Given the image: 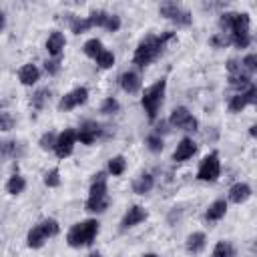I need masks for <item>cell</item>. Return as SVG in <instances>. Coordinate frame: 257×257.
<instances>
[{"label":"cell","mask_w":257,"mask_h":257,"mask_svg":"<svg viewBox=\"0 0 257 257\" xmlns=\"http://www.w3.org/2000/svg\"><path fill=\"white\" fill-rule=\"evenodd\" d=\"M225 213H227V201L219 199V201H213V203L207 207L205 219H207V221H219V219L225 217Z\"/></svg>","instance_id":"obj_20"},{"label":"cell","mask_w":257,"mask_h":257,"mask_svg":"<svg viewBox=\"0 0 257 257\" xmlns=\"http://www.w3.org/2000/svg\"><path fill=\"white\" fill-rule=\"evenodd\" d=\"M145 219H147V211H145L141 205H133V207H128V211L124 213V217H122V221H120V229L126 231V229H131V227L143 223Z\"/></svg>","instance_id":"obj_14"},{"label":"cell","mask_w":257,"mask_h":257,"mask_svg":"<svg viewBox=\"0 0 257 257\" xmlns=\"http://www.w3.org/2000/svg\"><path fill=\"white\" fill-rule=\"evenodd\" d=\"M86 100H88V90H86L84 86H78V88H74L72 92H68V94H64V96L60 98L58 108H60V110H72L74 106L84 104Z\"/></svg>","instance_id":"obj_11"},{"label":"cell","mask_w":257,"mask_h":257,"mask_svg":"<svg viewBox=\"0 0 257 257\" xmlns=\"http://www.w3.org/2000/svg\"><path fill=\"white\" fill-rule=\"evenodd\" d=\"M145 143H147V147H149V151H153V153H161L163 151V147H165V143H163V137H159V135H149L147 139H145Z\"/></svg>","instance_id":"obj_31"},{"label":"cell","mask_w":257,"mask_h":257,"mask_svg":"<svg viewBox=\"0 0 257 257\" xmlns=\"http://www.w3.org/2000/svg\"><path fill=\"white\" fill-rule=\"evenodd\" d=\"M46 241H48V235L44 233V229L40 227V223L28 231L26 243H28V247H30V249H40V247H42Z\"/></svg>","instance_id":"obj_19"},{"label":"cell","mask_w":257,"mask_h":257,"mask_svg":"<svg viewBox=\"0 0 257 257\" xmlns=\"http://www.w3.org/2000/svg\"><path fill=\"white\" fill-rule=\"evenodd\" d=\"M209 44H211V46H215V48H225V46L229 44V36H225V32L215 34V36L209 40Z\"/></svg>","instance_id":"obj_39"},{"label":"cell","mask_w":257,"mask_h":257,"mask_svg":"<svg viewBox=\"0 0 257 257\" xmlns=\"http://www.w3.org/2000/svg\"><path fill=\"white\" fill-rule=\"evenodd\" d=\"M98 235V221L86 219L80 223H74L70 231L66 233V243L70 247H88Z\"/></svg>","instance_id":"obj_3"},{"label":"cell","mask_w":257,"mask_h":257,"mask_svg":"<svg viewBox=\"0 0 257 257\" xmlns=\"http://www.w3.org/2000/svg\"><path fill=\"white\" fill-rule=\"evenodd\" d=\"M76 145V131L74 128H66L56 137V145H54V153L58 159H66L68 155H72Z\"/></svg>","instance_id":"obj_9"},{"label":"cell","mask_w":257,"mask_h":257,"mask_svg":"<svg viewBox=\"0 0 257 257\" xmlns=\"http://www.w3.org/2000/svg\"><path fill=\"white\" fill-rule=\"evenodd\" d=\"M100 135H102V128H100L98 122H94V120H84V122L80 124V128L76 131V141H80L82 145H92Z\"/></svg>","instance_id":"obj_12"},{"label":"cell","mask_w":257,"mask_h":257,"mask_svg":"<svg viewBox=\"0 0 257 257\" xmlns=\"http://www.w3.org/2000/svg\"><path fill=\"white\" fill-rule=\"evenodd\" d=\"M143 257H159V255H155V253H145Z\"/></svg>","instance_id":"obj_43"},{"label":"cell","mask_w":257,"mask_h":257,"mask_svg":"<svg viewBox=\"0 0 257 257\" xmlns=\"http://www.w3.org/2000/svg\"><path fill=\"white\" fill-rule=\"evenodd\" d=\"M90 257H100V255H90Z\"/></svg>","instance_id":"obj_44"},{"label":"cell","mask_w":257,"mask_h":257,"mask_svg":"<svg viewBox=\"0 0 257 257\" xmlns=\"http://www.w3.org/2000/svg\"><path fill=\"white\" fill-rule=\"evenodd\" d=\"M159 12H161V16H165L167 20H171V22H175V24H179V26H189V24L193 22L191 12L185 10V8H181V6L175 4V2H165V4H161Z\"/></svg>","instance_id":"obj_6"},{"label":"cell","mask_w":257,"mask_h":257,"mask_svg":"<svg viewBox=\"0 0 257 257\" xmlns=\"http://www.w3.org/2000/svg\"><path fill=\"white\" fill-rule=\"evenodd\" d=\"M48 98H50V90H48V88H40V90H36L34 96H32V106H34V108H42Z\"/></svg>","instance_id":"obj_30"},{"label":"cell","mask_w":257,"mask_h":257,"mask_svg":"<svg viewBox=\"0 0 257 257\" xmlns=\"http://www.w3.org/2000/svg\"><path fill=\"white\" fill-rule=\"evenodd\" d=\"M195 153H197V143H195L193 139L185 137V139L179 141V145H177V149H175V153H173V161H177V163L189 161Z\"/></svg>","instance_id":"obj_13"},{"label":"cell","mask_w":257,"mask_h":257,"mask_svg":"<svg viewBox=\"0 0 257 257\" xmlns=\"http://www.w3.org/2000/svg\"><path fill=\"white\" fill-rule=\"evenodd\" d=\"M4 28V14H2V10H0V30Z\"/></svg>","instance_id":"obj_42"},{"label":"cell","mask_w":257,"mask_h":257,"mask_svg":"<svg viewBox=\"0 0 257 257\" xmlns=\"http://www.w3.org/2000/svg\"><path fill=\"white\" fill-rule=\"evenodd\" d=\"M116 110H118V100L112 98V96L104 98V102H102V106H100V112H102V114H114Z\"/></svg>","instance_id":"obj_35"},{"label":"cell","mask_w":257,"mask_h":257,"mask_svg":"<svg viewBox=\"0 0 257 257\" xmlns=\"http://www.w3.org/2000/svg\"><path fill=\"white\" fill-rule=\"evenodd\" d=\"M239 68H243V70H245V74H249V76H251V72L257 68V56H255V54H247V56L241 60Z\"/></svg>","instance_id":"obj_34"},{"label":"cell","mask_w":257,"mask_h":257,"mask_svg":"<svg viewBox=\"0 0 257 257\" xmlns=\"http://www.w3.org/2000/svg\"><path fill=\"white\" fill-rule=\"evenodd\" d=\"M44 70L52 76V74H56L58 70H60V58H50V60H46L44 62Z\"/></svg>","instance_id":"obj_40"},{"label":"cell","mask_w":257,"mask_h":257,"mask_svg":"<svg viewBox=\"0 0 257 257\" xmlns=\"http://www.w3.org/2000/svg\"><path fill=\"white\" fill-rule=\"evenodd\" d=\"M205 233H201V231H197V233H191L189 237H187V241H185V247H187V251L189 253H193V255H197V253H201L203 251V247H205Z\"/></svg>","instance_id":"obj_21"},{"label":"cell","mask_w":257,"mask_h":257,"mask_svg":"<svg viewBox=\"0 0 257 257\" xmlns=\"http://www.w3.org/2000/svg\"><path fill=\"white\" fill-rule=\"evenodd\" d=\"M165 90H167V80L165 78H161L155 84H151L149 88H145V92L141 96V104H143L149 120H155L157 118L159 108H161L163 98H165Z\"/></svg>","instance_id":"obj_5"},{"label":"cell","mask_w":257,"mask_h":257,"mask_svg":"<svg viewBox=\"0 0 257 257\" xmlns=\"http://www.w3.org/2000/svg\"><path fill=\"white\" fill-rule=\"evenodd\" d=\"M82 50H84V54L86 56H90V58H96L104 48H102V42L98 40V38H90V40H86L84 42V46H82Z\"/></svg>","instance_id":"obj_24"},{"label":"cell","mask_w":257,"mask_h":257,"mask_svg":"<svg viewBox=\"0 0 257 257\" xmlns=\"http://www.w3.org/2000/svg\"><path fill=\"white\" fill-rule=\"evenodd\" d=\"M14 126V116L10 112H0V131L6 133Z\"/></svg>","instance_id":"obj_37"},{"label":"cell","mask_w":257,"mask_h":257,"mask_svg":"<svg viewBox=\"0 0 257 257\" xmlns=\"http://www.w3.org/2000/svg\"><path fill=\"white\" fill-rule=\"evenodd\" d=\"M221 175V163H219V155L217 153H211L207 155L201 165H199V171H197V179L199 181H217Z\"/></svg>","instance_id":"obj_8"},{"label":"cell","mask_w":257,"mask_h":257,"mask_svg":"<svg viewBox=\"0 0 257 257\" xmlns=\"http://www.w3.org/2000/svg\"><path fill=\"white\" fill-rule=\"evenodd\" d=\"M102 28H106L108 32H116L120 28V18L116 14H108V18H106V22H104Z\"/></svg>","instance_id":"obj_38"},{"label":"cell","mask_w":257,"mask_h":257,"mask_svg":"<svg viewBox=\"0 0 257 257\" xmlns=\"http://www.w3.org/2000/svg\"><path fill=\"white\" fill-rule=\"evenodd\" d=\"M249 135H251V137H255V135H257V126H255V124L249 128Z\"/></svg>","instance_id":"obj_41"},{"label":"cell","mask_w":257,"mask_h":257,"mask_svg":"<svg viewBox=\"0 0 257 257\" xmlns=\"http://www.w3.org/2000/svg\"><path fill=\"white\" fill-rule=\"evenodd\" d=\"M118 84H120V88H122L124 92L137 94V92L141 90V76H139L137 72H133V70H126V72L120 74Z\"/></svg>","instance_id":"obj_15"},{"label":"cell","mask_w":257,"mask_h":257,"mask_svg":"<svg viewBox=\"0 0 257 257\" xmlns=\"http://www.w3.org/2000/svg\"><path fill=\"white\" fill-rule=\"evenodd\" d=\"M56 137H58V135H54L52 131L44 133V135L40 137V141H38L40 149H42V151H54V145H56Z\"/></svg>","instance_id":"obj_29"},{"label":"cell","mask_w":257,"mask_h":257,"mask_svg":"<svg viewBox=\"0 0 257 257\" xmlns=\"http://www.w3.org/2000/svg\"><path fill=\"white\" fill-rule=\"evenodd\" d=\"M249 197H251V187H249L247 183H235V185L229 189V201H231V203L241 205V203H245Z\"/></svg>","instance_id":"obj_17"},{"label":"cell","mask_w":257,"mask_h":257,"mask_svg":"<svg viewBox=\"0 0 257 257\" xmlns=\"http://www.w3.org/2000/svg\"><path fill=\"white\" fill-rule=\"evenodd\" d=\"M24 189H26V181H24L22 175H12L8 179V183H6V191L10 195H20Z\"/></svg>","instance_id":"obj_23"},{"label":"cell","mask_w":257,"mask_h":257,"mask_svg":"<svg viewBox=\"0 0 257 257\" xmlns=\"http://www.w3.org/2000/svg\"><path fill=\"white\" fill-rule=\"evenodd\" d=\"M88 28H92V26H90V22H88L86 16H84V18H80V16H72V18H70V30H72L74 34H82V32H86Z\"/></svg>","instance_id":"obj_27"},{"label":"cell","mask_w":257,"mask_h":257,"mask_svg":"<svg viewBox=\"0 0 257 257\" xmlns=\"http://www.w3.org/2000/svg\"><path fill=\"white\" fill-rule=\"evenodd\" d=\"M153 185H155L153 175L145 173V175H139V177L133 181V191H135L137 195H145V193H149V191L153 189Z\"/></svg>","instance_id":"obj_22"},{"label":"cell","mask_w":257,"mask_h":257,"mask_svg":"<svg viewBox=\"0 0 257 257\" xmlns=\"http://www.w3.org/2000/svg\"><path fill=\"white\" fill-rule=\"evenodd\" d=\"M124 169H126V161H124V157L116 155V157H112V159L108 161V173H110L112 177L122 175V173H124Z\"/></svg>","instance_id":"obj_25"},{"label":"cell","mask_w":257,"mask_h":257,"mask_svg":"<svg viewBox=\"0 0 257 257\" xmlns=\"http://www.w3.org/2000/svg\"><path fill=\"white\" fill-rule=\"evenodd\" d=\"M169 122H171L175 128L185 131V133H195V131H197V126H199L197 118H195V116H193L185 106H177V108L171 112Z\"/></svg>","instance_id":"obj_7"},{"label":"cell","mask_w":257,"mask_h":257,"mask_svg":"<svg viewBox=\"0 0 257 257\" xmlns=\"http://www.w3.org/2000/svg\"><path fill=\"white\" fill-rule=\"evenodd\" d=\"M64 44H66L64 34H62V32H58V30L50 32V36L46 38V50H48V54H50L52 58H60V52H62Z\"/></svg>","instance_id":"obj_16"},{"label":"cell","mask_w":257,"mask_h":257,"mask_svg":"<svg viewBox=\"0 0 257 257\" xmlns=\"http://www.w3.org/2000/svg\"><path fill=\"white\" fill-rule=\"evenodd\" d=\"M86 18H88V22H90V26H92V28H94V26L102 28V26H104V22H106V18H108V12H104V10H92Z\"/></svg>","instance_id":"obj_28"},{"label":"cell","mask_w":257,"mask_h":257,"mask_svg":"<svg viewBox=\"0 0 257 257\" xmlns=\"http://www.w3.org/2000/svg\"><path fill=\"white\" fill-rule=\"evenodd\" d=\"M173 36H175L173 32H165V34H161V36L151 34V36L143 38V40L139 42V46L135 48L133 62H135L137 66H147V64H151V62L163 52L165 44H167Z\"/></svg>","instance_id":"obj_2"},{"label":"cell","mask_w":257,"mask_h":257,"mask_svg":"<svg viewBox=\"0 0 257 257\" xmlns=\"http://www.w3.org/2000/svg\"><path fill=\"white\" fill-rule=\"evenodd\" d=\"M86 211L90 213H102L108 207V189H106V177L104 173H98L88 189V199H86Z\"/></svg>","instance_id":"obj_4"},{"label":"cell","mask_w":257,"mask_h":257,"mask_svg":"<svg viewBox=\"0 0 257 257\" xmlns=\"http://www.w3.org/2000/svg\"><path fill=\"white\" fill-rule=\"evenodd\" d=\"M94 60H96V64H98L100 68H110V66L114 64V54H112L110 50H102Z\"/></svg>","instance_id":"obj_32"},{"label":"cell","mask_w":257,"mask_h":257,"mask_svg":"<svg viewBox=\"0 0 257 257\" xmlns=\"http://www.w3.org/2000/svg\"><path fill=\"white\" fill-rule=\"evenodd\" d=\"M38 78H40V70H38L34 64H24V66L18 70V80H20L24 86L36 84Z\"/></svg>","instance_id":"obj_18"},{"label":"cell","mask_w":257,"mask_h":257,"mask_svg":"<svg viewBox=\"0 0 257 257\" xmlns=\"http://www.w3.org/2000/svg\"><path fill=\"white\" fill-rule=\"evenodd\" d=\"M44 185L46 187H58L60 185V171L58 169H50L44 175Z\"/></svg>","instance_id":"obj_36"},{"label":"cell","mask_w":257,"mask_h":257,"mask_svg":"<svg viewBox=\"0 0 257 257\" xmlns=\"http://www.w3.org/2000/svg\"><path fill=\"white\" fill-rule=\"evenodd\" d=\"M255 100H257V88H255L253 84H249L245 92H237L235 96H231V100H229V110H231V112H241L247 104H255Z\"/></svg>","instance_id":"obj_10"},{"label":"cell","mask_w":257,"mask_h":257,"mask_svg":"<svg viewBox=\"0 0 257 257\" xmlns=\"http://www.w3.org/2000/svg\"><path fill=\"white\" fill-rule=\"evenodd\" d=\"M223 30H229V42H233L237 48H247L251 42V34H249V26H251V18L245 12H225L221 14L219 20Z\"/></svg>","instance_id":"obj_1"},{"label":"cell","mask_w":257,"mask_h":257,"mask_svg":"<svg viewBox=\"0 0 257 257\" xmlns=\"http://www.w3.org/2000/svg\"><path fill=\"white\" fill-rule=\"evenodd\" d=\"M40 227L44 229V233L48 235V239L54 237V235H58V231H60V225H58V221H54V219H44V221L40 223Z\"/></svg>","instance_id":"obj_33"},{"label":"cell","mask_w":257,"mask_h":257,"mask_svg":"<svg viewBox=\"0 0 257 257\" xmlns=\"http://www.w3.org/2000/svg\"><path fill=\"white\" fill-rule=\"evenodd\" d=\"M211 257H235V249L229 241H219L211 253Z\"/></svg>","instance_id":"obj_26"}]
</instances>
